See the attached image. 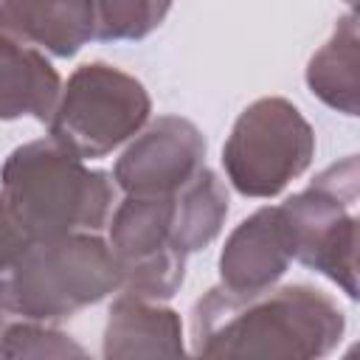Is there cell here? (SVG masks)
I'll return each mask as SVG.
<instances>
[{
    "instance_id": "8992f818",
    "label": "cell",
    "mask_w": 360,
    "mask_h": 360,
    "mask_svg": "<svg viewBox=\"0 0 360 360\" xmlns=\"http://www.w3.org/2000/svg\"><path fill=\"white\" fill-rule=\"evenodd\" d=\"M152 112L146 87L104 62L76 68L48 121L51 138L73 155L104 158L141 132Z\"/></svg>"
},
{
    "instance_id": "2e32d148",
    "label": "cell",
    "mask_w": 360,
    "mask_h": 360,
    "mask_svg": "<svg viewBox=\"0 0 360 360\" xmlns=\"http://www.w3.org/2000/svg\"><path fill=\"white\" fill-rule=\"evenodd\" d=\"M169 8L172 0H93L96 39H143L166 20Z\"/></svg>"
},
{
    "instance_id": "8fae6325",
    "label": "cell",
    "mask_w": 360,
    "mask_h": 360,
    "mask_svg": "<svg viewBox=\"0 0 360 360\" xmlns=\"http://www.w3.org/2000/svg\"><path fill=\"white\" fill-rule=\"evenodd\" d=\"M101 354L107 360L180 357L186 354L180 315L160 301L118 292L107 312Z\"/></svg>"
},
{
    "instance_id": "277c9868",
    "label": "cell",
    "mask_w": 360,
    "mask_h": 360,
    "mask_svg": "<svg viewBox=\"0 0 360 360\" xmlns=\"http://www.w3.org/2000/svg\"><path fill=\"white\" fill-rule=\"evenodd\" d=\"M357 202L360 163L349 155L309 180L307 188L287 197L284 214L292 259L335 281L349 298H357Z\"/></svg>"
},
{
    "instance_id": "9a60e30c",
    "label": "cell",
    "mask_w": 360,
    "mask_h": 360,
    "mask_svg": "<svg viewBox=\"0 0 360 360\" xmlns=\"http://www.w3.org/2000/svg\"><path fill=\"white\" fill-rule=\"evenodd\" d=\"M0 357H87L68 332L17 312L0 281Z\"/></svg>"
},
{
    "instance_id": "7a4b0ae2",
    "label": "cell",
    "mask_w": 360,
    "mask_h": 360,
    "mask_svg": "<svg viewBox=\"0 0 360 360\" xmlns=\"http://www.w3.org/2000/svg\"><path fill=\"white\" fill-rule=\"evenodd\" d=\"M0 191L28 239L101 231L112 208V180L84 166L53 138L8 152L0 166Z\"/></svg>"
},
{
    "instance_id": "5bb4252c",
    "label": "cell",
    "mask_w": 360,
    "mask_h": 360,
    "mask_svg": "<svg viewBox=\"0 0 360 360\" xmlns=\"http://www.w3.org/2000/svg\"><path fill=\"white\" fill-rule=\"evenodd\" d=\"M172 208H174V233L186 253L208 248L228 217V188L211 172L202 166L188 183H183L177 191H172Z\"/></svg>"
},
{
    "instance_id": "3957f363",
    "label": "cell",
    "mask_w": 360,
    "mask_h": 360,
    "mask_svg": "<svg viewBox=\"0 0 360 360\" xmlns=\"http://www.w3.org/2000/svg\"><path fill=\"white\" fill-rule=\"evenodd\" d=\"M0 281L17 312L45 323H59L121 290L118 264L98 231L31 239Z\"/></svg>"
},
{
    "instance_id": "52a82bcc",
    "label": "cell",
    "mask_w": 360,
    "mask_h": 360,
    "mask_svg": "<svg viewBox=\"0 0 360 360\" xmlns=\"http://www.w3.org/2000/svg\"><path fill=\"white\" fill-rule=\"evenodd\" d=\"M107 245L121 273V292L166 301L186 278V250L174 233L172 194H127L112 211Z\"/></svg>"
},
{
    "instance_id": "7c38bea8",
    "label": "cell",
    "mask_w": 360,
    "mask_h": 360,
    "mask_svg": "<svg viewBox=\"0 0 360 360\" xmlns=\"http://www.w3.org/2000/svg\"><path fill=\"white\" fill-rule=\"evenodd\" d=\"M62 79L45 53L0 31V121H51Z\"/></svg>"
},
{
    "instance_id": "e0dca14e",
    "label": "cell",
    "mask_w": 360,
    "mask_h": 360,
    "mask_svg": "<svg viewBox=\"0 0 360 360\" xmlns=\"http://www.w3.org/2000/svg\"><path fill=\"white\" fill-rule=\"evenodd\" d=\"M28 242H31V239H28L25 231L17 225V219H14V214H11L8 202H6V197H3V191H0V273H6V270L17 262V256L25 250Z\"/></svg>"
},
{
    "instance_id": "5b68a950",
    "label": "cell",
    "mask_w": 360,
    "mask_h": 360,
    "mask_svg": "<svg viewBox=\"0 0 360 360\" xmlns=\"http://www.w3.org/2000/svg\"><path fill=\"white\" fill-rule=\"evenodd\" d=\"M315 155V132L301 110L264 96L248 104L222 146V166L231 186L245 197H276L301 177Z\"/></svg>"
},
{
    "instance_id": "30bf717a",
    "label": "cell",
    "mask_w": 360,
    "mask_h": 360,
    "mask_svg": "<svg viewBox=\"0 0 360 360\" xmlns=\"http://www.w3.org/2000/svg\"><path fill=\"white\" fill-rule=\"evenodd\" d=\"M0 31L68 59L96 37L93 0H0Z\"/></svg>"
},
{
    "instance_id": "6da1fadb",
    "label": "cell",
    "mask_w": 360,
    "mask_h": 360,
    "mask_svg": "<svg viewBox=\"0 0 360 360\" xmlns=\"http://www.w3.org/2000/svg\"><path fill=\"white\" fill-rule=\"evenodd\" d=\"M346 318L338 301L309 284L231 292L222 284L191 309V354L318 360L338 349Z\"/></svg>"
},
{
    "instance_id": "4fadbf2b",
    "label": "cell",
    "mask_w": 360,
    "mask_h": 360,
    "mask_svg": "<svg viewBox=\"0 0 360 360\" xmlns=\"http://www.w3.org/2000/svg\"><path fill=\"white\" fill-rule=\"evenodd\" d=\"M307 87L343 115L360 112V31L354 11L340 17L332 37L312 53L307 65Z\"/></svg>"
},
{
    "instance_id": "ba28073f",
    "label": "cell",
    "mask_w": 360,
    "mask_h": 360,
    "mask_svg": "<svg viewBox=\"0 0 360 360\" xmlns=\"http://www.w3.org/2000/svg\"><path fill=\"white\" fill-rule=\"evenodd\" d=\"M205 166L202 132L180 115H160L132 135L112 169L124 194H172Z\"/></svg>"
},
{
    "instance_id": "9c48e42d",
    "label": "cell",
    "mask_w": 360,
    "mask_h": 360,
    "mask_svg": "<svg viewBox=\"0 0 360 360\" xmlns=\"http://www.w3.org/2000/svg\"><path fill=\"white\" fill-rule=\"evenodd\" d=\"M292 242L278 205H264L245 217L219 253V284L231 292H259L273 287L290 267Z\"/></svg>"
}]
</instances>
